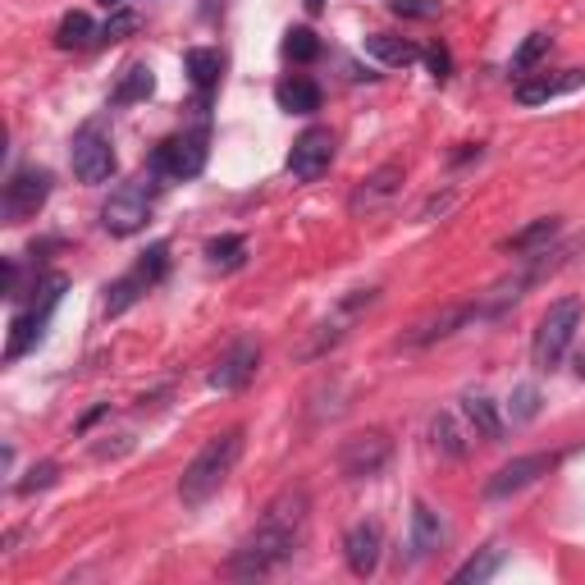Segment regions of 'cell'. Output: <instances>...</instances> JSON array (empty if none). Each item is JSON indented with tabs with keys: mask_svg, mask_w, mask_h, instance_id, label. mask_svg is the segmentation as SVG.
<instances>
[{
	"mask_svg": "<svg viewBox=\"0 0 585 585\" xmlns=\"http://www.w3.org/2000/svg\"><path fill=\"white\" fill-rule=\"evenodd\" d=\"M554 239H558V220H554V215H544V220H535V224L517 229L513 239H503V252L526 256V252H539L544 243H554Z\"/></svg>",
	"mask_w": 585,
	"mask_h": 585,
	"instance_id": "cell-24",
	"label": "cell"
},
{
	"mask_svg": "<svg viewBox=\"0 0 585 585\" xmlns=\"http://www.w3.org/2000/svg\"><path fill=\"white\" fill-rule=\"evenodd\" d=\"M472 316H476V302H448V306L431 311V316H421V321L403 334V347H425V343H435V339H448L453 330H462Z\"/></svg>",
	"mask_w": 585,
	"mask_h": 585,
	"instance_id": "cell-14",
	"label": "cell"
},
{
	"mask_svg": "<svg viewBox=\"0 0 585 585\" xmlns=\"http://www.w3.org/2000/svg\"><path fill=\"white\" fill-rule=\"evenodd\" d=\"M69 161H73V174L83 183H105L114 179V142L101 133V124H88L73 133V147H69Z\"/></svg>",
	"mask_w": 585,
	"mask_h": 585,
	"instance_id": "cell-10",
	"label": "cell"
},
{
	"mask_svg": "<svg viewBox=\"0 0 585 585\" xmlns=\"http://www.w3.org/2000/svg\"><path fill=\"white\" fill-rule=\"evenodd\" d=\"M425 64H431V78H435V83H444V78H448V69H453V56H448V47H444V42H435L431 51H425Z\"/></svg>",
	"mask_w": 585,
	"mask_h": 585,
	"instance_id": "cell-36",
	"label": "cell"
},
{
	"mask_svg": "<svg viewBox=\"0 0 585 585\" xmlns=\"http://www.w3.org/2000/svg\"><path fill=\"white\" fill-rule=\"evenodd\" d=\"M576 375L585 380V347H581V353H576Z\"/></svg>",
	"mask_w": 585,
	"mask_h": 585,
	"instance_id": "cell-39",
	"label": "cell"
},
{
	"mask_svg": "<svg viewBox=\"0 0 585 585\" xmlns=\"http://www.w3.org/2000/svg\"><path fill=\"white\" fill-rule=\"evenodd\" d=\"M558 466V453H526V457H513V462H503L498 472L485 481V498H508L526 485H535L539 476H549Z\"/></svg>",
	"mask_w": 585,
	"mask_h": 585,
	"instance_id": "cell-12",
	"label": "cell"
},
{
	"mask_svg": "<svg viewBox=\"0 0 585 585\" xmlns=\"http://www.w3.org/2000/svg\"><path fill=\"white\" fill-rule=\"evenodd\" d=\"M138 28V14H129V10H114V19L101 28V37H110V42H120V37H129Z\"/></svg>",
	"mask_w": 585,
	"mask_h": 585,
	"instance_id": "cell-37",
	"label": "cell"
},
{
	"mask_svg": "<svg viewBox=\"0 0 585 585\" xmlns=\"http://www.w3.org/2000/svg\"><path fill=\"white\" fill-rule=\"evenodd\" d=\"M32 306L19 311L14 325H10V343H6V362H19L23 353H32L37 343H42L47 325H51V311L60 306V293H64V275H47L42 284L32 289Z\"/></svg>",
	"mask_w": 585,
	"mask_h": 585,
	"instance_id": "cell-4",
	"label": "cell"
},
{
	"mask_svg": "<svg viewBox=\"0 0 585 585\" xmlns=\"http://www.w3.org/2000/svg\"><path fill=\"white\" fill-rule=\"evenodd\" d=\"M47 198H51V170L28 165V170H19V174L6 183V198H0V215H6V224H23V220H32L37 211L47 206Z\"/></svg>",
	"mask_w": 585,
	"mask_h": 585,
	"instance_id": "cell-9",
	"label": "cell"
},
{
	"mask_svg": "<svg viewBox=\"0 0 585 585\" xmlns=\"http://www.w3.org/2000/svg\"><path fill=\"white\" fill-rule=\"evenodd\" d=\"M97 37H101V28H97L83 10H69V14L60 19V28H56V47H60V51H73V47L97 42Z\"/></svg>",
	"mask_w": 585,
	"mask_h": 585,
	"instance_id": "cell-25",
	"label": "cell"
},
{
	"mask_svg": "<svg viewBox=\"0 0 585 585\" xmlns=\"http://www.w3.org/2000/svg\"><path fill=\"white\" fill-rule=\"evenodd\" d=\"M243 252H248V243L239 239V233H224V239H211V243H206V256H211V265H224V270L243 265Z\"/></svg>",
	"mask_w": 585,
	"mask_h": 585,
	"instance_id": "cell-29",
	"label": "cell"
},
{
	"mask_svg": "<svg viewBox=\"0 0 585 585\" xmlns=\"http://www.w3.org/2000/svg\"><path fill=\"white\" fill-rule=\"evenodd\" d=\"M284 56H289V60H316V56H321L316 32H311V28H289V32H284Z\"/></svg>",
	"mask_w": 585,
	"mask_h": 585,
	"instance_id": "cell-30",
	"label": "cell"
},
{
	"mask_svg": "<svg viewBox=\"0 0 585 585\" xmlns=\"http://www.w3.org/2000/svg\"><path fill=\"white\" fill-rule=\"evenodd\" d=\"M403 188V161H384L380 170H371L362 183H357V192H353V215H371L375 206H384L394 192Z\"/></svg>",
	"mask_w": 585,
	"mask_h": 585,
	"instance_id": "cell-15",
	"label": "cell"
},
{
	"mask_svg": "<svg viewBox=\"0 0 585 585\" xmlns=\"http://www.w3.org/2000/svg\"><path fill=\"white\" fill-rule=\"evenodd\" d=\"M256 371H261V343L256 339H239V343H229L224 357L215 362L211 389H220V394H239V389L252 384Z\"/></svg>",
	"mask_w": 585,
	"mask_h": 585,
	"instance_id": "cell-13",
	"label": "cell"
},
{
	"mask_svg": "<svg viewBox=\"0 0 585 585\" xmlns=\"http://www.w3.org/2000/svg\"><path fill=\"white\" fill-rule=\"evenodd\" d=\"M334 147H339V138L330 129H306L289 151V174L297 183H316L334 165Z\"/></svg>",
	"mask_w": 585,
	"mask_h": 585,
	"instance_id": "cell-11",
	"label": "cell"
},
{
	"mask_svg": "<svg viewBox=\"0 0 585 585\" xmlns=\"http://www.w3.org/2000/svg\"><path fill=\"white\" fill-rule=\"evenodd\" d=\"M462 412H466V421L476 425V435H481V440H490V444L503 440V416H498V407H494L490 399L466 394V399H462Z\"/></svg>",
	"mask_w": 585,
	"mask_h": 585,
	"instance_id": "cell-23",
	"label": "cell"
},
{
	"mask_svg": "<svg viewBox=\"0 0 585 585\" xmlns=\"http://www.w3.org/2000/svg\"><path fill=\"white\" fill-rule=\"evenodd\" d=\"M183 69H188V78H192V88H198V92H211V88L220 83L224 60H220V51H211V47H192V51L183 56Z\"/></svg>",
	"mask_w": 585,
	"mask_h": 585,
	"instance_id": "cell-21",
	"label": "cell"
},
{
	"mask_svg": "<svg viewBox=\"0 0 585 585\" xmlns=\"http://www.w3.org/2000/svg\"><path fill=\"white\" fill-rule=\"evenodd\" d=\"M97 6H105V10H124V0H97Z\"/></svg>",
	"mask_w": 585,
	"mask_h": 585,
	"instance_id": "cell-40",
	"label": "cell"
},
{
	"mask_svg": "<svg viewBox=\"0 0 585 585\" xmlns=\"http://www.w3.org/2000/svg\"><path fill=\"white\" fill-rule=\"evenodd\" d=\"M444 539H448L444 517L431 508V503H412V549H416V558L440 554V549H444Z\"/></svg>",
	"mask_w": 585,
	"mask_h": 585,
	"instance_id": "cell-17",
	"label": "cell"
},
{
	"mask_svg": "<svg viewBox=\"0 0 585 585\" xmlns=\"http://www.w3.org/2000/svg\"><path fill=\"white\" fill-rule=\"evenodd\" d=\"M498 567H503V549H498V544H490V549H481L472 563H462L453 572V585H485Z\"/></svg>",
	"mask_w": 585,
	"mask_h": 585,
	"instance_id": "cell-27",
	"label": "cell"
},
{
	"mask_svg": "<svg viewBox=\"0 0 585 585\" xmlns=\"http://www.w3.org/2000/svg\"><path fill=\"white\" fill-rule=\"evenodd\" d=\"M243 457V431L233 425V431L215 435L202 444V453L192 457L183 466V476H179V498H183V508H202L206 498H215L224 490V481L233 476V466H239Z\"/></svg>",
	"mask_w": 585,
	"mask_h": 585,
	"instance_id": "cell-2",
	"label": "cell"
},
{
	"mask_svg": "<svg viewBox=\"0 0 585 585\" xmlns=\"http://www.w3.org/2000/svg\"><path fill=\"white\" fill-rule=\"evenodd\" d=\"M431 435H435V448H444L448 457H462V453H466L462 435L453 431V416H444V412H440V416L431 421Z\"/></svg>",
	"mask_w": 585,
	"mask_h": 585,
	"instance_id": "cell-31",
	"label": "cell"
},
{
	"mask_svg": "<svg viewBox=\"0 0 585 585\" xmlns=\"http://www.w3.org/2000/svg\"><path fill=\"white\" fill-rule=\"evenodd\" d=\"M151 92H155V73H151L147 64H133V69H124L120 88L110 92V101H114V105H133V101H147Z\"/></svg>",
	"mask_w": 585,
	"mask_h": 585,
	"instance_id": "cell-26",
	"label": "cell"
},
{
	"mask_svg": "<svg viewBox=\"0 0 585 585\" xmlns=\"http://www.w3.org/2000/svg\"><path fill=\"white\" fill-rule=\"evenodd\" d=\"M147 289H151V280L133 265L129 275H120V280H114V284L105 289V316H120V311H129Z\"/></svg>",
	"mask_w": 585,
	"mask_h": 585,
	"instance_id": "cell-22",
	"label": "cell"
},
{
	"mask_svg": "<svg viewBox=\"0 0 585 585\" xmlns=\"http://www.w3.org/2000/svg\"><path fill=\"white\" fill-rule=\"evenodd\" d=\"M202 165H206V133H202V129L165 138L161 147H155V155H151V170L161 174V179H170V183L198 179Z\"/></svg>",
	"mask_w": 585,
	"mask_h": 585,
	"instance_id": "cell-7",
	"label": "cell"
},
{
	"mask_svg": "<svg viewBox=\"0 0 585 585\" xmlns=\"http://www.w3.org/2000/svg\"><path fill=\"white\" fill-rule=\"evenodd\" d=\"M375 297H380V289H353L347 297H339V306L330 311V316L306 334V343L297 347V362H316V357H325L330 347H339L343 339H347V330L357 325V316L366 306H375Z\"/></svg>",
	"mask_w": 585,
	"mask_h": 585,
	"instance_id": "cell-5",
	"label": "cell"
},
{
	"mask_svg": "<svg viewBox=\"0 0 585 585\" xmlns=\"http://www.w3.org/2000/svg\"><path fill=\"white\" fill-rule=\"evenodd\" d=\"M389 453H394V440H389L384 431H357V435H347L343 448H339V472L347 481H375L389 466Z\"/></svg>",
	"mask_w": 585,
	"mask_h": 585,
	"instance_id": "cell-8",
	"label": "cell"
},
{
	"mask_svg": "<svg viewBox=\"0 0 585 585\" xmlns=\"http://www.w3.org/2000/svg\"><path fill=\"white\" fill-rule=\"evenodd\" d=\"M366 56H375L380 64H416L421 60V47L416 42H407V37H389V32H366Z\"/></svg>",
	"mask_w": 585,
	"mask_h": 585,
	"instance_id": "cell-20",
	"label": "cell"
},
{
	"mask_svg": "<svg viewBox=\"0 0 585 585\" xmlns=\"http://www.w3.org/2000/svg\"><path fill=\"white\" fill-rule=\"evenodd\" d=\"M581 316H585V302L572 297V293L549 302V311L539 316L535 339H531V362H535L539 375H549V371L563 366L567 347H572V339H576V330H581Z\"/></svg>",
	"mask_w": 585,
	"mask_h": 585,
	"instance_id": "cell-3",
	"label": "cell"
},
{
	"mask_svg": "<svg viewBox=\"0 0 585 585\" xmlns=\"http://www.w3.org/2000/svg\"><path fill=\"white\" fill-rule=\"evenodd\" d=\"M56 481H60V466H56V462H37L32 472H28V481H19L14 490L28 498V494H37V490H51Z\"/></svg>",
	"mask_w": 585,
	"mask_h": 585,
	"instance_id": "cell-32",
	"label": "cell"
},
{
	"mask_svg": "<svg viewBox=\"0 0 585 585\" xmlns=\"http://www.w3.org/2000/svg\"><path fill=\"white\" fill-rule=\"evenodd\" d=\"M585 83V69H567L563 78H526V83H517V101L522 105H544V101H554L563 92H576Z\"/></svg>",
	"mask_w": 585,
	"mask_h": 585,
	"instance_id": "cell-18",
	"label": "cell"
},
{
	"mask_svg": "<svg viewBox=\"0 0 585 585\" xmlns=\"http://www.w3.org/2000/svg\"><path fill=\"white\" fill-rule=\"evenodd\" d=\"M151 206H155V188L147 179L120 183L101 206V229L114 233V239H129V233H138L151 220Z\"/></svg>",
	"mask_w": 585,
	"mask_h": 585,
	"instance_id": "cell-6",
	"label": "cell"
},
{
	"mask_svg": "<svg viewBox=\"0 0 585 585\" xmlns=\"http://www.w3.org/2000/svg\"><path fill=\"white\" fill-rule=\"evenodd\" d=\"M389 10L399 19H435L444 10V0H389Z\"/></svg>",
	"mask_w": 585,
	"mask_h": 585,
	"instance_id": "cell-33",
	"label": "cell"
},
{
	"mask_svg": "<svg viewBox=\"0 0 585 585\" xmlns=\"http://www.w3.org/2000/svg\"><path fill=\"white\" fill-rule=\"evenodd\" d=\"M306 513H311V494L302 485L280 490L275 498L265 503L256 531L229 554V572L233 576H265V572H275L280 563H289L297 554V544H302Z\"/></svg>",
	"mask_w": 585,
	"mask_h": 585,
	"instance_id": "cell-1",
	"label": "cell"
},
{
	"mask_svg": "<svg viewBox=\"0 0 585 585\" xmlns=\"http://www.w3.org/2000/svg\"><path fill=\"white\" fill-rule=\"evenodd\" d=\"M380 544H384V535H380V526L375 522H357L353 531H347V539H343V558H347V572L353 576H375V567H380Z\"/></svg>",
	"mask_w": 585,
	"mask_h": 585,
	"instance_id": "cell-16",
	"label": "cell"
},
{
	"mask_svg": "<svg viewBox=\"0 0 585 585\" xmlns=\"http://www.w3.org/2000/svg\"><path fill=\"white\" fill-rule=\"evenodd\" d=\"M544 56H549V32H531L526 42L517 47V56H513V73H522V78H526V73H531Z\"/></svg>",
	"mask_w": 585,
	"mask_h": 585,
	"instance_id": "cell-28",
	"label": "cell"
},
{
	"mask_svg": "<svg viewBox=\"0 0 585 585\" xmlns=\"http://www.w3.org/2000/svg\"><path fill=\"white\" fill-rule=\"evenodd\" d=\"M165 265H170V248H165V243H151V248L142 252V261H138V270H142V275H147L151 284L165 275Z\"/></svg>",
	"mask_w": 585,
	"mask_h": 585,
	"instance_id": "cell-34",
	"label": "cell"
},
{
	"mask_svg": "<svg viewBox=\"0 0 585 585\" xmlns=\"http://www.w3.org/2000/svg\"><path fill=\"white\" fill-rule=\"evenodd\" d=\"M302 6H306V14H321V10H325V0H302Z\"/></svg>",
	"mask_w": 585,
	"mask_h": 585,
	"instance_id": "cell-38",
	"label": "cell"
},
{
	"mask_svg": "<svg viewBox=\"0 0 585 585\" xmlns=\"http://www.w3.org/2000/svg\"><path fill=\"white\" fill-rule=\"evenodd\" d=\"M275 101L284 114H316L321 110V88L311 83V78H284V83L275 88Z\"/></svg>",
	"mask_w": 585,
	"mask_h": 585,
	"instance_id": "cell-19",
	"label": "cell"
},
{
	"mask_svg": "<svg viewBox=\"0 0 585 585\" xmlns=\"http://www.w3.org/2000/svg\"><path fill=\"white\" fill-rule=\"evenodd\" d=\"M535 412H539V389L535 384L513 389V421H531Z\"/></svg>",
	"mask_w": 585,
	"mask_h": 585,
	"instance_id": "cell-35",
	"label": "cell"
}]
</instances>
